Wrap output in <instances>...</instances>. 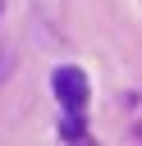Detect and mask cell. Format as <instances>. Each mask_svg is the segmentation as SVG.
I'll return each instance as SVG.
<instances>
[{
	"label": "cell",
	"instance_id": "3957f363",
	"mask_svg": "<svg viewBox=\"0 0 142 146\" xmlns=\"http://www.w3.org/2000/svg\"><path fill=\"white\" fill-rule=\"evenodd\" d=\"M0 9H5V0H0Z\"/></svg>",
	"mask_w": 142,
	"mask_h": 146
},
{
	"label": "cell",
	"instance_id": "7a4b0ae2",
	"mask_svg": "<svg viewBox=\"0 0 142 146\" xmlns=\"http://www.w3.org/2000/svg\"><path fill=\"white\" fill-rule=\"evenodd\" d=\"M60 137H64V141H82V137H87V119H82V110H69V114L60 119Z\"/></svg>",
	"mask_w": 142,
	"mask_h": 146
},
{
	"label": "cell",
	"instance_id": "6da1fadb",
	"mask_svg": "<svg viewBox=\"0 0 142 146\" xmlns=\"http://www.w3.org/2000/svg\"><path fill=\"white\" fill-rule=\"evenodd\" d=\"M50 91H55V100H60L64 110H82V105H87V73H82L78 64H60V68L50 73Z\"/></svg>",
	"mask_w": 142,
	"mask_h": 146
}]
</instances>
